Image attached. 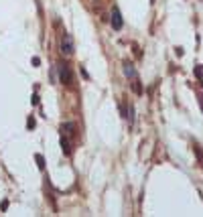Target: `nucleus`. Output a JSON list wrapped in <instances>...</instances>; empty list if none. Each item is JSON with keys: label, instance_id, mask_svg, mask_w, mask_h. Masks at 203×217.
I'll return each instance as SVG.
<instances>
[{"label": "nucleus", "instance_id": "1", "mask_svg": "<svg viewBox=\"0 0 203 217\" xmlns=\"http://www.w3.org/2000/svg\"><path fill=\"white\" fill-rule=\"evenodd\" d=\"M57 75H59V81H61L63 85H71L73 83V71L67 63H63V61L57 63Z\"/></svg>", "mask_w": 203, "mask_h": 217}, {"label": "nucleus", "instance_id": "2", "mask_svg": "<svg viewBox=\"0 0 203 217\" xmlns=\"http://www.w3.org/2000/svg\"><path fill=\"white\" fill-rule=\"evenodd\" d=\"M59 49H61L63 55H73V51H75V45H73V37L71 35H63L61 41H59Z\"/></svg>", "mask_w": 203, "mask_h": 217}, {"label": "nucleus", "instance_id": "3", "mask_svg": "<svg viewBox=\"0 0 203 217\" xmlns=\"http://www.w3.org/2000/svg\"><path fill=\"white\" fill-rule=\"evenodd\" d=\"M110 24L114 31H122L124 27V20H122V12H120L118 6H112V18H110Z\"/></svg>", "mask_w": 203, "mask_h": 217}, {"label": "nucleus", "instance_id": "4", "mask_svg": "<svg viewBox=\"0 0 203 217\" xmlns=\"http://www.w3.org/2000/svg\"><path fill=\"white\" fill-rule=\"evenodd\" d=\"M59 144H61V148H63V154L71 156V142H69V136L65 134V132L59 134Z\"/></svg>", "mask_w": 203, "mask_h": 217}, {"label": "nucleus", "instance_id": "5", "mask_svg": "<svg viewBox=\"0 0 203 217\" xmlns=\"http://www.w3.org/2000/svg\"><path fill=\"white\" fill-rule=\"evenodd\" d=\"M124 75H126L128 79H134L136 77V69H134V65H132L130 61H124Z\"/></svg>", "mask_w": 203, "mask_h": 217}, {"label": "nucleus", "instance_id": "6", "mask_svg": "<svg viewBox=\"0 0 203 217\" xmlns=\"http://www.w3.org/2000/svg\"><path fill=\"white\" fill-rule=\"evenodd\" d=\"M132 89H134V93H136V96H142V93H144V87H142V83L138 81L136 77L132 79Z\"/></svg>", "mask_w": 203, "mask_h": 217}, {"label": "nucleus", "instance_id": "7", "mask_svg": "<svg viewBox=\"0 0 203 217\" xmlns=\"http://www.w3.org/2000/svg\"><path fill=\"white\" fill-rule=\"evenodd\" d=\"M63 130H67V132H65L67 136H75V130H77V128H75V124H71V122H67V124H63L61 132H63Z\"/></svg>", "mask_w": 203, "mask_h": 217}, {"label": "nucleus", "instance_id": "8", "mask_svg": "<svg viewBox=\"0 0 203 217\" xmlns=\"http://www.w3.org/2000/svg\"><path fill=\"white\" fill-rule=\"evenodd\" d=\"M35 160H37L39 171H45V158H43V154H35Z\"/></svg>", "mask_w": 203, "mask_h": 217}, {"label": "nucleus", "instance_id": "9", "mask_svg": "<svg viewBox=\"0 0 203 217\" xmlns=\"http://www.w3.org/2000/svg\"><path fill=\"white\" fill-rule=\"evenodd\" d=\"M195 75H197V79H199L201 85H203V65H197L195 67Z\"/></svg>", "mask_w": 203, "mask_h": 217}, {"label": "nucleus", "instance_id": "10", "mask_svg": "<svg viewBox=\"0 0 203 217\" xmlns=\"http://www.w3.org/2000/svg\"><path fill=\"white\" fill-rule=\"evenodd\" d=\"M195 154H197V160H199V164L203 163V152H201V148L199 146H195Z\"/></svg>", "mask_w": 203, "mask_h": 217}, {"label": "nucleus", "instance_id": "11", "mask_svg": "<svg viewBox=\"0 0 203 217\" xmlns=\"http://www.w3.org/2000/svg\"><path fill=\"white\" fill-rule=\"evenodd\" d=\"M35 124H37V122H35V118H33V116H29V120H27V126H29V128L33 130V128H35Z\"/></svg>", "mask_w": 203, "mask_h": 217}, {"label": "nucleus", "instance_id": "12", "mask_svg": "<svg viewBox=\"0 0 203 217\" xmlns=\"http://www.w3.org/2000/svg\"><path fill=\"white\" fill-rule=\"evenodd\" d=\"M6 209H8V201L4 199V201H2V205H0V211H6Z\"/></svg>", "mask_w": 203, "mask_h": 217}, {"label": "nucleus", "instance_id": "13", "mask_svg": "<svg viewBox=\"0 0 203 217\" xmlns=\"http://www.w3.org/2000/svg\"><path fill=\"white\" fill-rule=\"evenodd\" d=\"M33 65L39 67V65H41V59H39V57H33Z\"/></svg>", "mask_w": 203, "mask_h": 217}, {"label": "nucleus", "instance_id": "14", "mask_svg": "<svg viewBox=\"0 0 203 217\" xmlns=\"http://www.w3.org/2000/svg\"><path fill=\"white\" fill-rule=\"evenodd\" d=\"M39 101H41V100H39V96L35 93V96H33V104H35V106H39Z\"/></svg>", "mask_w": 203, "mask_h": 217}, {"label": "nucleus", "instance_id": "15", "mask_svg": "<svg viewBox=\"0 0 203 217\" xmlns=\"http://www.w3.org/2000/svg\"><path fill=\"white\" fill-rule=\"evenodd\" d=\"M150 2H152V4H154V0H150Z\"/></svg>", "mask_w": 203, "mask_h": 217}]
</instances>
